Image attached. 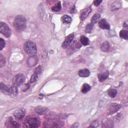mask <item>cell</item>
Returning <instances> with one entry per match:
<instances>
[{"label": "cell", "instance_id": "obj_1", "mask_svg": "<svg viewBox=\"0 0 128 128\" xmlns=\"http://www.w3.org/2000/svg\"><path fill=\"white\" fill-rule=\"evenodd\" d=\"M13 25L16 30L18 31H23L25 30L27 26L26 18L23 15L16 16L14 20Z\"/></svg>", "mask_w": 128, "mask_h": 128}, {"label": "cell", "instance_id": "obj_2", "mask_svg": "<svg viewBox=\"0 0 128 128\" xmlns=\"http://www.w3.org/2000/svg\"><path fill=\"white\" fill-rule=\"evenodd\" d=\"M24 49L25 52L31 56H35L37 53V51L35 44L31 41H27L25 43L24 45Z\"/></svg>", "mask_w": 128, "mask_h": 128}, {"label": "cell", "instance_id": "obj_3", "mask_svg": "<svg viewBox=\"0 0 128 128\" xmlns=\"http://www.w3.org/2000/svg\"><path fill=\"white\" fill-rule=\"evenodd\" d=\"M41 124L40 120L38 118H31L27 120L24 124L25 128H37Z\"/></svg>", "mask_w": 128, "mask_h": 128}, {"label": "cell", "instance_id": "obj_4", "mask_svg": "<svg viewBox=\"0 0 128 128\" xmlns=\"http://www.w3.org/2000/svg\"><path fill=\"white\" fill-rule=\"evenodd\" d=\"M0 32L7 38L10 37L11 35V31L9 27L7 24L2 22H0Z\"/></svg>", "mask_w": 128, "mask_h": 128}, {"label": "cell", "instance_id": "obj_5", "mask_svg": "<svg viewBox=\"0 0 128 128\" xmlns=\"http://www.w3.org/2000/svg\"><path fill=\"white\" fill-rule=\"evenodd\" d=\"M25 76L22 74H17L15 76L13 80V85L16 87L22 85L25 82Z\"/></svg>", "mask_w": 128, "mask_h": 128}, {"label": "cell", "instance_id": "obj_6", "mask_svg": "<svg viewBox=\"0 0 128 128\" xmlns=\"http://www.w3.org/2000/svg\"><path fill=\"white\" fill-rule=\"evenodd\" d=\"M45 127L46 128H58L62 127L64 124L62 122H59L57 120H49L45 123Z\"/></svg>", "mask_w": 128, "mask_h": 128}, {"label": "cell", "instance_id": "obj_7", "mask_svg": "<svg viewBox=\"0 0 128 128\" xmlns=\"http://www.w3.org/2000/svg\"><path fill=\"white\" fill-rule=\"evenodd\" d=\"M74 37H75V36H74V34H71L68 35L66 38L64 42L63 43V44L62 45V47L64 49L67 48V47L72 42L73 39H74Z\"/></svg>", "mask_w": 128, "mask_h": 128}, {"label": "cell", "instance_id": "obj_8", "mask_svg": "<svg viewBox=\"0 0 128 128\" xmlns=\"http://www.w3.org/2000/svg\"><path fill=\"white\" fill-rule=\"evenodd\" d=\"M26 113L25 109L21 108L17 110L14 113V116L19 120H22L25 116Z\"/></svg>", "mask_w": 128, "mask_h": 128}, {"label": "cell", "instance_id": "obj_9", "mask_svg": "<svg viewBox=\"0 0 128 128\" xmlns=\"http://www.w3.org/2000/svg\"><path fill=\"white\" fill-rule=\"evenodd\" d=\"M99 27L103 30H109L110 29V26L109 23L107 22L105 19H102L99 22Z\"/></svg>", "mask_w": 128, "mask_h": 128}, {"label": "cell", "instance_id": "obj_10", "mask_svg": "<svg viewBox=\"0 0 128 128\" xmlns=\"http://www.w3.org/2000/svg\"><path fill=\"white\" fill-rule=\"evenodd\" d=\"M121 108V106L118 104H112L109 108L110 114H112L117 112Z\"/></svg>", "mask_w": 128, "mask_h": 128}, {"label": "cell", "instance_id": "obj_11", "mask_svg": "<svg viewBox=\"0 0 128 128\" xmlns=\"http://www.w3.org/2000/svg\"><path fill=\"white\" fill-rule=\"evenodd\" d=\"M6 126L7 127L12 128V127H19V125L16 122L13 121V119L12 118H9L6 122Z\"/></svg>", "mask_w": 128, "mask_h": 128}, {"label": "cell", "instance_id": "obj_12", "mask_svg": "<svg viewBox=\"0 0 128 128\" xmlns=\"http://www.w3.org/2000/svg\"><path fill=\"white\" fill-rule=\"evenodd\" d=\"M92 12V8L91 7L86 9L81 14V16H80V19L81 21H84L85 20L87 17L89 15V14L91 13V12Z\"/></svg>", "mask_w": 128, "mask_h": 128}, {"label": "cell", "instance_id": "obj_13", "mask_svg": "<svg viewBox=\"0 0 128 128\" xmlns=\"http://www.w3.org/2000/svg\"><path fill=\"white\" fill-rule=\"evenodd\" d=\"M35 111L39 115H44L47 112L48 109L42 106H38L35 109Z\"/></svg>", "mask_w": 128, "mask_h": 128}, {"label": "cell", "instance_id": "obj_14", "mask_svg": "<svg viewBox=\"0 0 128 128\" xmlns=\"http://www.w3.org/2000/svg\"><path fill=\"white\" fill-rule=\"evenodd\" d=\"M38 59L36 56H31L28 59L27 64L29 66L33 67L36 65V64L37 63Z\"/></svg>", "mask_w": 128, "mask_h": 128}, {"label": "cell", "instance_id": "obj_15", "mask_svg": "<svg viewBox=\"0 0 128 128\" xmlns=\"http://www.w3.org/2000/svg\"><path fill=\"white\" fill-rule=\"evenodd\" d=\"M109 73L108 71H106L103 73H101V74H99L98 75V79L100 82H102L105 81L109 77Z\"/></svg>", "mask_w": 128, "mask_h": 128}, {"label": "cell", "instance_id": "obj_16", "mask_svg": "<svg viewBox=\"0 0 128 128\" xmlns=\"http://www.w3.org/2000/svg\"><path fill=\"white\" fill-rule=\"evenodd\" d=\"M78 74H79V75L80 77H83V78H86V77H88L90 76V72L88 69H85L80 70L79 71Z\"/></svg>", "mask_w": 128, "mask_h": 128}, {"label": "cell", "instance_id": "obj_17", "mask_svg": "<svg viewBox=\"0 0 128 128\" xmlns=\"http://www.w3.org/2000/svg\"><path fill=\"white\" fill-rule=\"evenodd\" d=\"M18 91L16 87L13 86L9 89V95L12 97H16L18 95Z\"/></svg>", "mask_w": 128, "mask_h": 128}, {"label": "cell", "instance_id": "obj_18", "mask_svg": "<svg viewBox=\"0 0 128 128\" xmlns=\"http://www.w3.org/2000/svg\"><path fill=\"white\" fill-rule=\"evenodd\" d=\"M0 88H1V90L3 93L5 95H9V89L6 85L3 83H1Z\"/></svg>", "mask_w": 128, "mask_h": 128}, {"label": "cell", "instance_id": "obj_19", "mask_svg": "<svg viewBox=\"0 0 128 128\" xmlns=\"http://www.w3.org/2000/svg\"><path fill=\"white\" fill-rule=\"evenodd\" d=\"M110 48V46L109 42H108L107 41L103 42L101 46V50L104 52H108Z\"/></svg>", "mask_w": 128, "mask_h": 128}, {"label": "cell", "instance_id": "obj_20", "mask_svg": "<svg viewBox=\"0 0 128 128\" xmlns=\"http://www.w3.org/2000/svg\"><path fill=\"white\" fill-rule=\"evenodd\" d=\"M100 17H101V15L98 13L94 15L92 18H91V23L93 24V25L97 23L99 21V19H100Z\"/></svg>", "mask_w": 128, "mask_h": 128}, {"label": "cell", "instance_id": "obj_21", "mask_svg": "<svg viewBox=\"0 0 128 128\" xmlns=\"http://www.w3.org/2000/svg\"><path fill=\"white\" fill-rule=\"evenodd\" d=\"M61 20L64 24H69L71 22V21L72 20L71 17L67 15H64L62 17Z\"/></svg>", "mask_w": 128, "mask_h": 128}, {"label": "cell", "instance_id": "obj_22", "mask_svg": "<svg viewBox=\"0 0 128 128\" xmlns=\"http://www.w3.org/2000/svg\"><path fill=\"white\" fill-rule=\"evenodd\" d=\"M80 41H81V44L85 46H88L90 44V40H89V39L87 37H85L84 36H81Z\"/></svg>", "mask_w": 128, "mask_h": 128}, {"label": "cell", "instance_id": "obj_23", "mask_svg": "<svg viewBox=\"0 0 128 128\" xmlns=\"http://www.w3.org/2000/svg\"><path fill=\"white\" fill-rule=\"evenodd\" d=\"M91 90L90 86L88 84H84L82 88V92L83 94H86Z\"/></svg>", "mask_w": 128, "mask_h": 128}, {"label": "cell", "instance_id": "obj_24", "mask_svg": "<svg viewBox=\"0 0 128 128\" xmlns=\"http://www.w3.org/2000/svg\"><path fill=\"white\" fill-rule=\"evenodd\" d=\"M120 37L126 40L128 39V31L127 30H122L120 32Z\"/></svg>", "mask_w": 128, "mask_h": 128}, {"label": "cell", "instance_id": "obj_25", "mask_svg": "<svg viewBox=\"0 0 128 128\" xmlns=\"http://www.w3.org/2000/svg\"><path fill=\"white\" fill-rule=\"evenodd\" d=\"M93 29V24L92 23H89L87 24V25L86 27V30L85 32L87 34L91 33Z\"/></svg>", "mask_w": 128, "mask_h": 128}, {"label": "cell", "instance_id": "obj_26", "mask_svg": "<svg viewBox=\"0 0 128 128\" xmlns=\"http://www.w3.org/2000/svg\"><path fill=\"white\" fill-rule=\"evenodd\" d=\"M108 94L111 98H115L117 94V91L116 89H111L108 91Z\"/></svg>", "mask_w": 128, "mask_h": 128}, {"label": "cell", "instance_id": "obj_27", "mask_svg": "<svg viewBox=\"0 0 128 128\" xmlns=\"http://www.w3.org/2000/svg\"><path fill=\"white\" fill-rule=\"evenodd\" d=\"M61 10V5L60 2H58L57 4L55 5L52 8V10L54 12H59Z\"/></svg>", "mask_w": 128, "mask_h": 128}, {"label": "cell", "instance_id": "obj_28", "mask_svg": "<svg viewBox=\"0 0 128 128\" xmlns=\"http://www.w3.org/2000/svg\"><path fill=\"white\" fill-rule=\"evenodd\" d=\"M39 75L38 74V73H37L36 72H35V73L32 76V77L30 79V83H34V82H36L38 78Z\"/></svg>", "mask_w": 128, "mask_h": 128}, {"label": "cell", "instance_id": "obj_29", "mask_svg": "<svg viewBox=\"0 0 128 128\" xmlns=\"http://www.w3.org/2000/svg\"><path fill=\"white\" fill-rule=\"evenodd\" d=\"M113 127V123L109 120H108V121L105 122L103 124V127L111 128Z\"/></svg>", "mask_w": 128, "mask_h": 128}, {"label": "cell", "instance_id": "obj_30", "mask_svg": "<svg viewBox=\"0 0 128 128\" xmlns=\"http://www.w3.org/2000/svg\"><path fill=\"white\" fill-rule=\"evenodd\" d=\"M6 61L4 57L2 54H0V67H3L5 65Z\"/></svg>", "mask_w": 128, "mask_h": 128}, {"label": "cell", "instance_id": "obj_31", "mask_svg": "<svg viewBox=\"0 0 128 128\" xmlns=\"http://www.w3.org/2000/svg\"><path fill=\"white\" fill-rule=\"evenodd\" d=\"M120 7V4L118 3V2H115L112 5V10L114 11L116 9H119Z\"/></svg>", "mask_w": 128, "mask_h": 128}, {"label": "cell", "instance_id": "obj_32", "mask_svg": "<svg viewBox=\"0 0 128 128\" xmlns=\"http://www.w3.org/2000/svg\"><path fill=\"white\" fill-rule=\"evenodd\" d=\"M6 45V43L4 40L2 38L0 39V50L2 51L3 48L5 47Z\"/></svg>", "mask_w": 128, "mask_h": 128}, {"label": "cell", "instance_id": "obj_33", "mask_svg": "<svg viewBox=\"0 0 128 128\" xmlns=\"http://www.w3.org/2000/svg\"><path fill=\"white\" fill-rule=\"evenodd\" d=\"M42 72V67L40 66L37 68V69H36V71H35V72H36L37 73H38L39 75L41 74Z\"/></svg>", "mask_w": 128, "mask_h": 128}, {"label": "cell", "instance_id": "obj_34", "mask_svg": "<svg viewBox=\"0 0 128 128\" xmlns=\"http://www.w3.org/2000/svg\"><path fill=\"white\" fill-rule=\"evenodd\" d=\"M30 86L29 85V84H25L22 88V90L23 91H25L28 89H29Z\"/></svg>", "mask_w": 128, "mask_h": 128}, {"label": "cell", "instance_id": "obj_35", "mask_svg": "<svg viewBox=\"0 0 128 128\" xmlns=\"http://www.w3.org/2000/svg\"><path fill=\"white\" fill-rule=\"evenodd\" d=\"M102 2V1H100V0H95V1H94L93 3H94V4L95 6H99Z\"/></svg>", "mask_w": 128, "mask_h": 128}, {"label": "cell", "instance_id": "obj_36", "mask_svg": "<svg viewBox=\"0 0 128 128\" xmlns=\"http://www.w3.org/2000/svg\"><path fill=\"white\" fill-rule=\"evenodd\" d=\"M78 126H79V124L78 123H76V124H74V125H73L72 126V128H77V127H78Z\"/></svg>", "mask_w": 128, "mask_h": 128}, {"label": "cell", "instance_id": "obj_37", "mask_svg": "<svg viewBox=\"0 0 128 128\" xmlns=\"http://www.w3.org/2000/svg\"><path fill=\"white\" fill-rule=\"evenodd\" d=\"M124 28H128V22H127V21H126L125 23H124Z\"/></svg>", "mask_w": 128, "mask_h": 128}]
</instances>
